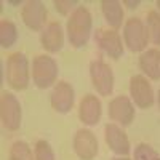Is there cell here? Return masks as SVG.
<instances>
[{"label": "cell", "instance_id": "7c38bea8", "mask_svg": "<svg viewBox=\"0 0 160 160\" xmlns=\"http://www.w3.org/2000/svg\"><path fill=\"white\" fill-rule=\"evenodd\" d=\"M51 106L58 114H68L71 112L74 101H75V93L71 83L68 82H58L51 91Z\"/></svg>", "mask_w": 160, "mask_h": 160}, {"label": "cell", "instance_id": "d6986e66", "mask_svg": "<svg viewBox=\"0 0 160 160\" xmlns=\"http://www.w3.org/2000/svg\"><path fill=\"white\" fill-rule=\"evenodd\" d=\"M10 160H35V155H32V151L28 142L16 141L13 142L10 149Z\"/></svg>", "mask_w": 160, "mask_h": 160}, {"label": "cell", "instance_id": "277c9868", "mask_svg": "<svg viewBox=\"0 0 160 160\" xmlns=\"http://www.w3.org/2000/svg\"><path fill=\"white\" fill-rule=\"evenodd\" d=\"M123 40L130 51H142L148 47L149 32L139 18H130L123 26Z\"/></svg>", "mask_w": 160, "mask_h": 160}, {"label": "cell", "instance_id": "4fadbf2b", "mask_svg": "<svg viewBox=\"0 0 160 160\" xmlns=\"http://www.w3.org/2000/svg\"><path fill=\"white\" fill-rule=\"evenodd\" d=\"M24 24L32 31H42L47 21V10L45 5L38 0H29L26 2L21 11Z\"/></svg>", "mask_w": 160, "mask_h": 160}, {"label": "cell", "instance_id": "6da1fadb", "mask_svg": "<svg viewBox=\"0 0 160 160\" xmlns=\"http://www.w3.org/2000/svg\"><path fill=\"white\" fill-rule=\"evenodd\" d=\"M93 18L85 7H78L68 19V38L74 48H83L91 35Z\"/></svg>", "mask_w": 160, "mask_h": 160}, {"label": "cell", "instance_id": "8fae6325", "mask_svg": "<svg viewBox=\"0 0 160 160\" xmlns=\"http://www.w3.org/2000/svg\"><path fill=\"white\" fill-rule=\"evenodd\" d=\"M104 139L106 144L111 148V151L120 157H127L131 152V146L125 131L115 123H108L104 127Z\"/></svg>", "mask_w": 160, "mask_h": 160}, {"label": "cell", "instance_id": "ba28073f", "mask_svg": "<svg viewBox=\"0 0 160 160\" xmlns=\"http://www.w3.org/2000/svg\"><path fill=\"white\" fill-rule=\"evenodd\" d=\"M95 40L98 47L112 59H118L123 55V45L118 32L114 29H98Z\"/></svg>", "mask_w": 160, "mask_h": 160}, {"label": "cell", "instance_id": "52a82bcc", "mask_svg": "<svg viewBox=\"0 0 160 160\" xmlns=\"http://www.w3.org/2000/svg\"><path fill=\"white\" fill-rule=\"evenodd\" d=\"M130 96L138 108L148 109L154 104V90L144 75H133L130 80Z\"/></svg>", "mask_w": 160, "mask_h": 160}, {"label": "cell", "instance_id": "30bf717a", "mask_svg": "<svg viewBox=\"0 0 160 160\" xmlns=\"http://www.w3.org/2000/svg\"><path fill=\"white\" fill-rule=\"evenodd\" d=\"M98 139L90 130H78L74 136V151L82 160H93L98 155Z\"/></svg>", "mask_w": 160, "mask_h": 160}, {"label": "cell", "instance_id": "9a60e30c", "mask_svg": "<svg viewBox=\"0 0 160 160\" xmlns=\"http://www.w3.org/2000/svg\"><path fill=\"white\" fill-rule=\"evenodd\" d=\"M40 43L48 53H58L64 45V32L59 22H50L40 34Z\"/></svg>", "mask_w": 160, "mask_h": 160}, {"label": "cell", "instance_id": "ac0fdd59", "mask_svg": "<svg viewBox=\"0 0 160 160\" xmlns=\"http://www.w3.org/2000/svg\"><path fill=\"white\" fill-rule=\"evenodd\" d=\"M18 40V29L13 21L2 19L0 21V45L2 48H11Z\"/></svg>", "mask_w": 160, "mask_h": 160}, {"label": "cell", "instance_id": "9c48e42d", "mask_svg": "<svg viewBox=\"0 0 160 160\" xmlns=\"http://www.w3.org/2000/svg\"><path fill=\"white\" fill-rule=\"evenodd\" d=\"M109 117L112 122H118L122 127H128L135 120V106L128 96H115L109 102Z\"/></svg>", "mask_w": 160, "mask_h": 160}, {"label": "cell", "instance_id": "2e32d148", "mask_svg": "<svg viewBox=\"0 0 160 160\" xmlns=\"http://www.w3.org/2000/svg\"><path fill=\"white\" fill-rule=\"evenodd\" d=\"M139 68L141 71L152 80L160 78V50L151 48L144 51L139 56Z\"/></svg>", "mask_w": 160, "mask_h": 160}, {"label": "cell", "instance_id": "ffe728a7", "mask_svg": "<svg viewBox=\"0 0 160 160\" xmlns=\"http://www.w3.org/2000/svg\"><path fill=\"white\" fill-rule=\"evenodd\" d=\"M148 32H149V38L154 42V45H160V15L157 11H149L148 13Z\"/></svg>", "mask_w": 160, "mask_h": 160}, {"label": "cell", "instance_id": "484cf974", "mask_svg": "<svg viewBox=\"0 0 160 160\" xmlns=\"http://www.w3.org/2000/svg\"><path fill=\"white\" fill-rule=\"evenodd\" d=\"M158 108H160V90H158Z\"/></svg>", "mask_w": 160, "mask_h": 160}, {"label": "cell", "instance_id": "5b68a950", "mask_svg": "<svg viewBox=\"0 0 160 160\" xmlns=\"http://www.w3.org/2000/svg\"><path fill=\"white\" fill-rule=\"evenodd\" d=\"M90 77L93 87L101 96H109L114 91V72L104 61L96 59L90 62Z\"/></svg>", "mask_w": 160, "mask_h": 160}, {"label": "cell", "instance_id": "603a6c76", "mask_svg": "<svg viewBox=\"0 0 160 160\" xmlns=\"http://www.w3.org/2000/svg\"><path fill=\"white\" fill-rule=\"evenodd\" d=\"M55 8L59 15H69L72 10L78 8V2L77 0H56L55 2Z\"/></svg>", "mask_w": 160, "mask_h": 160}, {"label": "cell", "instance_id": "8992f818", "mask_svg": "<svg viewBox=\"0 0 160 160\" xmlns=\"http://www.w3.org/2000/svg\"><path fill=\"white\" fill-rule=\"evenodd\" d=\"M0 117H2V125L10 131H16L21 127V104L13 93L8 91L2 93Z\"/></svg>", "mask_w": 160, "mask_h": 160}, {"label": "cell", "instance_id": "5bb4252c", "mask_svg": "<svg viewBox=\"0 0 160 160\" xmlns=\"http://www.w3.org/2000/svg\"><path fill=\"white\" fill-rule=\"evenodd\" d=\"M102 108H101V101L95 95H87L82 98L78 104V117L80 120L88 125V127H95L101 120Z\"/></svg>", "mask_w": 160, "mask_h": 160}, {"label": "cell", "instance_id": "d4e9b609", "mask_svg": "<svg viewBox=\"0 0 160 160\" xmlns=\"http://www.w3.org/2000/svg\"><path fill=\"white\" fill-rule=\"evenodd\" d=\"M112 160H131V158H128V157H115Z\"/></svg>", "mask_w": 160, "mask_h": 160}, {"label": "cell", "instance_id": "7a4b0ae2", "mask_svg": "<svg viewBox=\"0 0 160 160\" xmlns=\"http://www.w3.org/2000/svg\"><path fill=\"white\" fill-rule=\"evenodd\" d=\"M31 82L29 61L24 53H13L7 59V83L16 91L26 90Z\"/></svg>", "mask_w": 160, "mask_h": 160}, {"label": "cell", "instance_id": "7402d4cb", "mask_svg": "<svg viewBox=\"0 0 160 160\" xmlns=\"http://www.w3.org/2000/svg\"><path fill=\"white\" fill-rule=\"evenodd\" d=\"M135 160H160V155L149 144L141 142L135 148Z\"/></svg>", "mask_w": 160, "mask_h": 160}, {"label": "cell", "instance_id": "3957f363", "mask_svg": "<svg viewBox=\"0 0 160 160\" xmlns=\"http://www.w3.org/2000/svg\"><path fill=\"white\" fill-rule=\"evenodd\" d=\"M58 62L48 55H40L32 62V80L38 88H50L56 82Z\"/></svg>", "mask_w": 160, "mask_h": 160}, {"label": "cell", "instance_id": "e0dca14e", "mask_svg": "<svg viewBox=\"0 0 160 160\" xmlns=\"http://www.w3.org/2000/svg\"><path fill=\"white\" fill-rule=\"evenodd\" d=\"M101 10L104 19L114 31H117L118 28H122L123 22V8L122 3L117 0H102L101 2Z\"/></svg>", "mask_w": 160, "mask_h": 160}, {"label": "cell", "instance_id": "4316f807", "mask_svg": "<svg viewBox=\"0 0 160 160\" xmlns=\"http://www.w3.org/2000/svg\"><path fill=\"white\" fill-rule=\"evenodd\" d=\"M157 7H158V10H160V0H158V2H157Z\"/></svg>", "mask_w": 160, "mask_h": 160}, {"label": "cell", "instance_id": "44dd1931", "mask_svg": "<svg viewBox=\"0 0 160 160\" xmlns=\"http://www.w3.org/2000/svg\"><path fill=\"white\" fill-rule=\"evenodd\" d=\"M34 155H35V160H55V152H53L50 142L45 139H40L35 142Z\"/></svg>", "mask_w": 160, "mask_h": 160}, {"label": "cell", "instance_id": "cb8c5ba5", "mask_svg": "<svg viewBox=\"0 0 160 160\" xmlns=\"http://www.w3.org/2000/svg\"><path fill=\"white\" fill-rule=\"evenodd\" d=\"M139 0H135V2H133V0H125V2H123V5H127L128 8H138L139 7Z\"/></svg>", "mask_w": 160, "mask_h": 160}]
</instances>
